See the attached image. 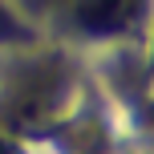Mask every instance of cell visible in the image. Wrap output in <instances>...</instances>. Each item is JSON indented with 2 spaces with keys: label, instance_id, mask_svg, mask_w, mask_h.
<instances>
[{
  "label": "cell",
  "instance_id": "cell-1",
  "mask_svg": "<svg viewBox=\"0 0 154 154\" xmlns=\"http://www.w3.org/2000/svg\"><path fill=\"white\" fill-rule=\"evenodd\" d=\"M134 12V0H85V24L93 29H118L126 16Z\"/></svg>",
  "mask_w": 154,
  "mask_h": 154
}]
</instances>
